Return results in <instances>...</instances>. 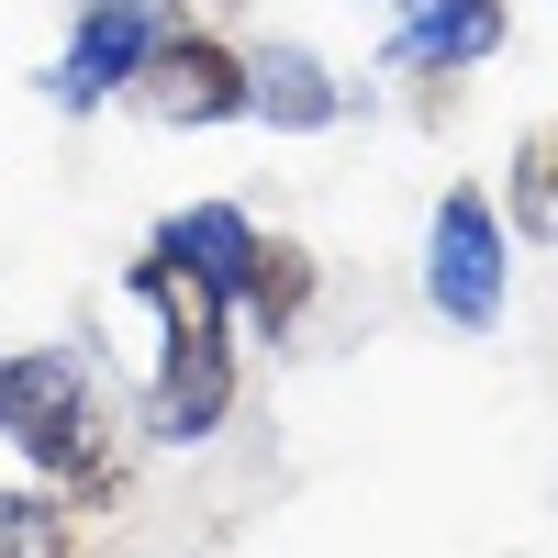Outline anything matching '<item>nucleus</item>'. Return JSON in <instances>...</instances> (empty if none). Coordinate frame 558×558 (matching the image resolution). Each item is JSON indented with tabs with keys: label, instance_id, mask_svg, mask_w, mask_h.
Segmentation results:
<instances>
[{
	"label": "nucleus",
	"instance_id": "nucleus-4",
	"mask_svg": "<svg viewBox=\"0 0 558 558\" xmlns=\"http://www.w3.org/2000/svg\"><path fill=\"white\" fill-rule=\"evenodd\" d=\"M123 101H146V112L179 123V134L246 123V45H223V34H202V23H157V45H146V68H134Z\"/></svg>",
	"mask_w": 558,
	"mask_h": 558
},
{
	"label": "nucleus",
	"instance_id": "nucleus-1",
	"mask_svg": "<svg viewBox=\"0 0 558 558\" xmlns=\"http://www.w3.org/2000/svg\"><path fill=\"white\" fill-rule=\"evenodd\" d=\"M123 291L157 313V391H146V436H157V447H202V436H223V413H235V302H223L213 279H191L168 246L134 257Z\"/></svg>",
	"mask_w": 558,
	"mask_h": 558
},
{
	"label": "nucleus",
	"instance_id": "nucleus-7",
	"mask_svg": "<svg viewBox=\"0 0 558 558\" xmlns=\"http://www.w3.org/2000/svg\"><path fill=\"white\" fill-rule=\"evenodd\" d=\"M492 45H502V0H402V23H391V78L481 68Z\"/></svg>",
	"mask_w": 558,
	"mask_h": 558
},
{
	"label": "nucleus",
	"instance_id": "nucleus-9",
	"mask_svg": "<svg viewBox=\"0 0 558 558\" xmlns=\"http://www.w3.org/2000/svg\"><path fill=\"white\" fill-rule=\"evenodd\" d=\"M313 246L302 235H257V268H246V291H235V324H257V336H291V324L313 313Z\"/></svg>",
	"mask_w": 558,
	"mask_h": 558
},
{
	"label": "nucleus",
	"instance_id": "nucleus-5",
	"mask_svg": "<svg viewBox=\"0 0 558 558\" xmlns=\"http://www.w3.org/2000/svg\"><path fill=\"white\" fill-rule=\"evenodd\" d=\"M146 45H157V12H146V0H78L57 68H45L57 112H101V101H123L134 68H146Z\"/></svg>",
	"mask_w": 558,
	"mask_h": 558
},
{
	"label": "nucleus",
	"instance_id": "nucleus-3",
	"mask_svg": "<svg viewBox=\"0 0 558 558\" xmlns=\"http://www.w3.org/2000/svg\"><path fill=\"white\" fill-rule=\"evenodd\" d=\"M425 302L458 336H492L502 324V302H514V223H502L492 191H447L425 213Z\"/></svg>",
	"mask_w": 558,
	"mask_h": 558
},
{
	"label": "nucleus",
	"instance_id": "nucleus-11",
	"mask_svg": "<svg viewBox=\"0 0 558 558\" xmlns=\"http://www.w3.org/2000/svg\"><path fill=\"white\" fill-rule=\"evenodd\" d=\"M0 558H78V525H68V492H0Z\"/></svg>",
	"mask_w": 558,
	"mask_h": 558
},
{
	"label": "nucleus",
	"instance_id": "nucleus-6",
	"mask_svg": "<svg viewBox=\"0 0 558 558\" xmlns=\"http://www.w3.org/2000/svg\"><path fill=\"white\" fill-rule=\"evenodd\" d=\"M246 112L268 123V134H324L347 112V78L313 57V45H291V34H268L257 57H246Z\"/></svg>",
	"mask_w": 558,
	"mask_h": 558
},
{
	"label": "nucleus",
	"instance_id": "nucleus-8",
	"mask_svg": "<svg viewBox=\"0 0 558 558\" xmlns=\"http://www.w3.org/2000/svg\"><path fill=\"white\" fill-rule=\"evenodd\" d=\"M257 235H268V223H257V213H235V202H191V213H168V223H157V246H168L179 268H191V279H213L223 302L246 291Z\"/></svg>",
	"mask_w": 558,
	"mask_h": 558
},
{
	"label": "nucleus",
	"instance_id": "nucleus-2",
	"mask_svg": "<svg viewBox=\"0 0 558 558\" xmlns=\"http://www.w3.org/2000/svg\"><path fill=\"white\" fill-rule=\"evenodd\" d=\"M0 436L45 492H112L123 481V425L78 347H0Z\"/></svg>",
	"mask_w": 558,
	"mask_h": 558
},
{
	"label": "nucleus",
	"instance_id": "nucleus-10",
	"mask_svg": "<svg viewBox=\"0 0 558 558\" xmlns=\"http://www.w3.org/2000/svg\"><path fill=\"white\" fill-rule=\"evenodd\" d=\"M502 223L525 246H558V123L514 134V168H502Z\"/></svg>",
	"mask_w": 558,
	"mask_h": 558
},
{
	"label": "nucleus",
	"instance_id": "nucleus-12",
	"mask_svg": "<svg viewBox=\"0 0 558 558\" xmlns=\"http://www.w3.org/2000/svg\"><path fill=\"white\" fill-rule=\"evenodd\" d=\"M380 12H402V0H380Z\"/></svg>",
	"mask_w": 558,
	"mask_h": 558
}]
</instances>
